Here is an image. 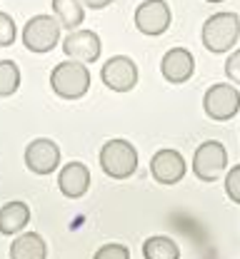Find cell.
Returning a JSON list of instances; mask_svg holds the SVG:
<instances>
[{
    "mask_svg": "<svg viewBox=\"0 0 240 259\" xmlns=\"http://www.w3.org/2000/svg\"><path fill=\"white\" fill-rule=\"evenodd\" d=\"M50 88L63 100H80L90 88V72L80 60H65L50 72Z\"/></svg>",
    "mask_w": 240,
    "mask_h": 259,
    "instance_id": "6da1fadb",
    "label": "cell"
},
{
    "mask_svg": "<svg viewBox=\"0 0 240 259\" xmlns=\"http://www.w3.org/2000/svg\"><path fill=\"white\" fill-rule=\"evenodd\" d=\"M240 37V18L235 13H215L203 23L200 40L210 53H228Z\"/></svg>",
    "mask_w": 240,
    "mask_h": 259,
    "instance_id": "7a4b0ae2",
    "label": "cell"
},
{
    "mask_svg": "<svg viewBox=\"0 0 240 259\" xmlns=\"http://www.w3.org/2000/svg\"><path fill=\"white\" fill-rule=\"evenodd\" d=\"M100 167L113 180H128L138 169V150L128 140H108L100 147Z\"/></svg>",
    "mask_w": 240,
    "mask_h": 259,
    "instance_id": "3957f363",
    "label": "cell"
},
{
    "mask_svg": "<svg viewBox=\"0 0 240 259\" xmlns=\"http://www.w3.org/2000/svg\"><path fill=\"white\" fill-rule=\"evenodd\" d=\"M23 45L30 53H50L58 42H60V23L53 15H35L25 23L23 35H20Z\"/></svg>",
    "mask_w": 240,
    "mask_h": 259,
    "instance_id": "277c9868",
    "label": "cell"
},
{
    "mask_svg": "<svg viewBox=\"0 0 240 259\" xmlns=\"http://www.w3.org/2000/svg\"><path fill=\"white\" fill-rule=\"evenodd\" d=\"M203 110L210 120L215 122H225L230 117H235L240 112V93L235 85L228 82H218L213 88H208L203 95Z\"/></svg>",
    "mask_w": 240,
    "mask_h": 259,
    "instance_id": "5b68a950",
    "label": "cell"
},
{
    "mask_svg": "<svg viewBox=\"0 0 240 259\" xmlns=\"http://www.w3.org/2000/svg\"><path fill=\"white\" fill-rule=\"evenodd\" d=\"M228 164V152L225 147L218 142V140H208L203 142L198 150H195V157H193V172L198 180L203 182H215L223 169Z\"/></svg>",
    "mask_w": 240,
    "mask_h": 259,
    "instance_id": "8992f818",
    "label": "cell"
},
{
    "mask_svg": "<svg viewBox=\"0 0 240 259\" xmlns=\"http://www.w3.org/2000/svg\"><path fill=\"white\" fill-rule=\"evenodd\" d=\"M100 80L113 93H130L138 85V65L125 55H115L103 65Z\"/></svg>",
    "mask_w": 240,
    "mask_h": 259,
    "instance_id": "52a82bcc",
    "label": "cell"
},
{
    "mask_svg": "<svg viewBox=\"0 0 240 259\" xmlns=\"http://www.w3.org/2000/svg\"><path fill=\"white\" fill-rule=\"evenodd\" d=\"M135 28L143 35H163L170 28V8L165 0H145L135 10Z\"/></svg>",
    "mask_w": 240,
    "mask_h": 259,
    "instance_id": "ba28073f",
    "label": "cell"
},
{
    "mask_svg": "<svg viewBox=\"0 0 240 259\" xmlns=\"http://www.w3.org/2000/svg\"><path fill=\"white\" fill-rule=\"evenodd\" d=\"M60 164V147L48 140L38 137L25 147V167L35 175H53Z\"/></svg>",
    "mask_w": 240,
    "mask_h": 259,
    "instance_id": "9c48e42d",
    "label": "cell"
},
{
    "mask_svg": "<svg viewBox=\"0 0 240 259\" xmlns=\"http://www.w3.org/2000/svg\"><path fill=\"white\" fill-rule=\"evenodd\" d=\"M103 42L93 30H70L63 40V53L70 60H80V63H95L100 58Z\"/></svg>",
    "mask_w": 240,
    "mask_h": 259,
    "instance_id": "30bf717a",
    "label": "cell"
},
{
    "mask_svg": "<svg viewBox=\"0 0 240 259\" xmlns=\"http://www.w3.org/2000/svg\"><path fill=\"white\" fill-rule=\"evenodd\" d=\"M160 72L173 85L188 82L193 77V72H195V58H193V53L185 50V48H173V50H168L163 55V60H160Z\"/></svg>",
    "mask_w": 240,
    "mask_h": 259,
    "instance_id": "8fae6325",
    "label": "cell"
},
{
    "mask_svg": "<svg viewBox=\"0 0 240 259\" xmlns=\"http://www.w3.org/2000/svg\"><path fill=\"white\" fill-rule=\"evenodd\" d=\"M150 172L160 185H175L185 177V160L178 150H160L150 160Z\"/></svg>",
    "mask_w": 240,
    "mask_h": 259,
    "instance_id": "7c38bea8",
    "label": "cell"
},
{
    "mask_svg": "<svg viewBox=\"0 0 240 259\" xmlns=\"http://www.w3.org/2000/svg\"><path fill=\"white\" fill-rule=\"evenodd\" d=\"M58 187L70 199L83 197L88 192V187H90V169L83 162H68L60 169V175H58Z\"/></svg>",
    "mask_w": 240,
    "mask_h": 259,
    "instance_id": "4fadbf2b",
    "label": "cell"
},
{
    "mask_svg": "<svg viewBox=\"0 0 240 259\" xmlns=\"http://www.w3.org/2000/svg\"><path fill=\"white\" fill-rule=\"evenodd\" d=\"M30 222V207L25 202H8L0 207V234H20Z\"/></svg>",
    "mask_w": 240,
    "mask_h": 259,
    "instance_id": "5bb4252c",
    "label": "cell"
},
{
    "mask_svg": "<svg viewBox=\"0 0 240 259\" xmlns=\"http://www.w3.org/2000/svg\"><path fill=\"white\" fill-rule=\"evenodd\" d=\"M48 257V247L45 239L38 232H25L20 237L13 239L10 244V259H45Z\"/></svg>",
    "mask_w": 240,
    "mask_h": 259,
    "instance_id": "9a60e30c",
    "label": "cell"
},
{
    "mask_svg": "<svg viewBox=\"0 0 240 259\" xmlns=\"http://www.w3.org/2000/svg\"><path fill=\"white\" fill-rule=\"evenodd\" d=\"M53 13L60 23V28L75 30L80 28V23L85 20V10L80 0H53Z\"/></svg>",
    "mask_w": 240,
    "mask_h": 259,
    "instance_id": "2e32d148",
    "label": "cell"
},
{
    "mask_svg": "<svg viewBox=\"0 0 240 259\" xmlns=\"http://www.w3.org/2000/svg\"><path fill=\"white\" fill-rule=\"evenodd\" d=\"M143 257L145 259H180V249L170 237H148L143 242Z\"/></svg>",
    "mask_w": 240,
    "mask_h": 259,
    "instance_id": "e0dca14e",
    "label": "cell"
},
{
    "mask_svg": "<svg viewBox=\"0 0 240 259\" xmlns=\"http://www.w3.org/2000/svg\"><path fill=\"white\" fill-rule=\"evenodd\" d=\"M20 88V67L13 60H0V97H10Z\"/></svg>",
    "mask_w": 240,
    "mask_h": 259,
    "instance_id": "ac0fdd59",
    "label": "cell"
},
{
    "mask_svg": "<svg viewBox=\"0 0 240 259\" xmlns=\"http://www.w3.org/2000/svg\"><path fill=\"white\" fill-rule=\"evenodd\" d=\"M18 37V28L8 13H0V48H10Z\"/></svg>",
    "mask_w": 240,
    "mask_h": 259,
    "instance_id": "d6986e66",
    "label": "cell"
},
{
    "mask_svg": "<svg viewBox=\"0 0 240 259\" xmlns=\"http://www.w3.org/2000/svg\"><path fill=\"white\" fill-rule=\"evenodd\" d=\"M93 259H130V252L125 244H118V242H110V244H103Z\"/></svg>",
    "mask_w": 240,
    "mask_h": 259,
    "instance_id": "ffe728a7",
    "label": "cell"
},
{
    "mask_svg": "<svg viewBox=\"0 0 240 259\" xmlns=\"http://www.w3.org/2000/svg\"><path fill=\"white\" fill-rule=\"evenodd\" d=\"M225 192H228V197H230L233 202L240 204V164H235V167L228 172V177H225Z\"/></svg>",
    "mask_w": 240,
    "mask_h": 259,
    "instance_id": "44dd1931",
    "label": "cell"
},
{
    "mask_svg": "<svg viewBox=\"0 0 240 259\" xmlns=\"http://www.w3.org/2000/svg\"><path fill=\"white\" fill-rule=\"evenodd\" d=\"M225 75H228L235 85H240V50H235V53L225 60Z\"/></svg>",
    "mask_w": 240,
    "mask_h": 259,
    "instance_id": "7402d4cb",
    "label": "cell"
},
{
    "mask_svg": "<svg viewBox=\"0 0 240 259\" xmlns=\"http://www.w3.org/2000/svg\"><path fill=\"white\" fill-rule=\"evenodd\" d=\"M83 5H88V8H93V10H103V8H108L113 0H80Z\"/></svg>",
    "mask_w": 240,
    "mask_h": 259,
    "instance_id": "603a6c76",
    "label": "cell"
},
{
    "mask_svg": "<svg viewBox=\"0 0 240 259\" xmlns=\"http://www.w3.org/2000/svg\"><path fill=\"white\" fill-rule=\"evenodd\" d=\"M208 3H223V0H208Z\"/></svg>",
    "mask_w": 240,
    "mask_h": 259,
    "instance_id": "cb8c5ba5",
    "label": "cell"
}]
</instances>
